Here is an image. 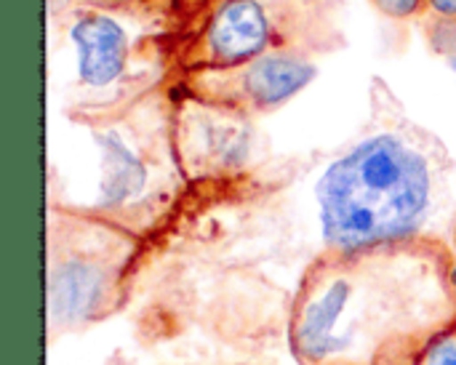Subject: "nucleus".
I'll return each instance as SVG.
<instances>
[{
    "label": "nucleus",
    "instance_id": "f257e3e1",
    "mask_svg": "<svg viewBox=\"0 0 456 365\" xmlns=\"http://www.w3.org/2000/svg\"><path fill=\"white\" fill-rule=\"evenodd\" d=\"M315 198L326 246L361 254L406 240L425 224L433 174L409 142L377 134L323 171Z\"/></svg>",
    "mask_w": 456,
    "mask_h": 365
},
{
    "label": "nucleus",
    "instance_id": "f03ea898",
    "mask_svg": "<svg viewBox=\"0 0 456 365\" xmlns=\"http://www.w3.org/2000/svg\"><path fill=\"white\" fill-rule=\"evenodd\" d=\"M270 35V16L259 0H224L206 32L208 61L222 69H240L267 53Z\"/></svg>",
    "mask_w": 456,
    "mask_h": 365
},
{
    "label": "nucleus",
    "instance_id": "7ed1b4c3",
    "mask_svg": "<svg viewBox=\"0 0 456 365\" xmlns=\"http://www.w3.org/2000/svg\"><path fill=\"white\" fill-rule=\"evenodd\" d=\"M69 37L77 51V75L86 85L104 88L123 75L128 59V37L112 16L86 13L72 24Z\"/></svg>",
    "mask_w": 456,
    "mask_h": 365
},
{
    "label": "nucleus",
    "instance_id": "20e7f679",
    "mask_svg": "<svg viewBox=\"0 0 456 365\" xmlns=\"http://www.w3.org/2000/svg\"><path fill=\"white\" fill-rule=\"evenodd\" d=\"M107 302V272L86 259H69L48 275V315L61 326L91 323Z\"/></svg>",
    "mask_w": 456,
    "mask_h": 365
},
{
    "label": "nucleus",
    "instance_id": "39448f33",
    "mask_svg": "<svg viewBox=\"0 0 456 365\" xmlns=\"http://www.w3.org/2000/svg\"><path fill=\"white\" fill-rule=\"evenodd\" d=\"M318 75V67L294 53H265L238 72L240 96L256 110H275L305 91Z\"/></svg>",
    "mask_w": 456,
    "mask_h": 365
},
{
    "label": "nucleus",
    "instance_id": "423d86ee",
    "mask_svg": "<svg viewBox=\"0 0 456 365\" xmlns=\"http://www.w3.org/2000/svg\"><path fill=\"white\" fill-rule=\"evenodd\" d=\"M353 286L345 278L331 280L318 296H313L297 326H294V350L302 361L307 363H323L334 355H339L347 347L345 337H337V320L342 318V312L347 310Z\"/></svg>",
    "mask_w": 456,
    "mask_h": 365
},
{
    "label": "nucleus",
    "instance_id": "0eeeda50",
    "mask_svg": "<svg viewBox=\"0 0 456 365\" xmlns=\"http://www.w3.org/2000/svg\"><path fill=\"white\" fill-rule=\"evenodd\" d=\"M96 142L102 147V163H104L102 206H107V208L123 206L126 200L136 198L144 190V184H147V168L126 147V142L115 131L96 134Z\"/></svg>",
    "mask_w": 456,
    "mask_h": 365
},
{
    "label": "nucleus",
    "instance_id": "6e6552de",
    "mask_svg": "<svg viewBox=\"0 0 456 365\" xmlns=\"http://www.w3.org/2000/svg\"><path fill=\"white\" fill-rule=\"evenodd\" d=\"M428 40L436 53L454 56L456 53V19L452 16H436L428 27Z\"/></svg>",
    "mask_w": 456,
    "mask_h": 365
},
{
    "label": "nucleus",
    "instance_id": "1a4fd4ad",
    "mask_svg": "<svg viewBox=\"0 0 456 365\" xmlns=\"http://www.w3.org/2000/svg\"><path fill=\"white\" fill-rule=\"evenodd\" d=\"M371 3L390 19H411L425 8L428 0H371Z\"/></svg>",
    "mask_w": 456,
    "mask_h": 365
},
{
    "label": "nucleus",
    "instance_id": "9d476101",
    "mask_svg": "<svg viewBox=\"0 0 456 365\" xmlns=\"http://www.w3.org/2000/svg\"><path fill=\"white\" fill-rule=\"evenodd\" d=\"M428 365H456V342L441 339L428 350Z\"/></svg>",
    "mask_w": 456,
    "mask_h": 365
},
{
    "label": "nucleus",
    "instance_id": "9b49d317",
    "mask_svg": "<svg viewBox=\"0 0 456 365\" xmlns=\"http://www.w3.org/2000/svg\"><path fill=\"white\" fill-rule=\"evenodd\" d=\"M428 5L436 11V16H452V19H456V0H428Z\"/></svg>",
    "mask_w": 456,
    "mask_h": 365
},
{
    "label": "nucleus",
    "instance_id": "f8f14e48",
    "mask_svg": "<svg viewBox=\"0 0 456 365\" xmlns=\"http://www.w3.org/2000/svg\"><path fill=\"white\" fill-rule=\"evenodd\" d=\"M449 283H452V288H454V294H456V262H454V267H452V272H449Z\"/></svg>",
    "mask_w": 456,
    "mask_h": 365
},
{
    "label": "nucleus",
    "instance_id": "ddd939ff",
    "mask_svg": "<svg viewBox=\"0 0 456 365\" xmlns=\"http://www.w3.org/2000/svg\"><path fill=\"white\" fill-rule=\"evenodd\" d=\"M449 67H452V69L456 72V53H454V56H449Z\"/></svg>",
    "mask_w": 456,
    "mask_h": 365
}]
</instances>
